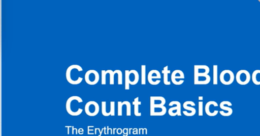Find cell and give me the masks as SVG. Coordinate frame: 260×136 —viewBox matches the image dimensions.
Here are the masks:
<instances>
[{
    "instance_id": "obj_1",
    "label": "cell",
    "mask_w": 260,
    "mask_h": 136,
    "mask_svg": "<svg viewBox=\"0 0 260 136\" xmlns=\"http://www.w3.org/2000/svg\"><path fill=\"white\" fill-rule=\"evenodd\" d=\"M82 98L79 96H73L69 97L65 103V109L69 115L72 117L79 116L83 112L80 105L82 104Z\"/></svg>"
},
{
    "instance_id": "obj_2",
    "label": "cell",
    "mask_w": 260,
    "mask_h": 136,
    "mask_svg": "<svg viewBox=\"0 0 260 136\" xmlns=\"http://www.w3.org/2000/svg\"><path fill=\"white\" fill-rule=\"evenodd\" d=\"M83 71L79 65L74 64L69 66L65 72V78L68 83L72 85H78L83 80L82 77L79 76L78 73Z\"/></svg>"
},
{
    "instance_id": "obj_3",
    "label": "cell",
    "mask_w": 260,
    "mask_h": 136,
    "mask_svg": "<svg viewBox=\"0 0 260 136\" xmlns=\"http://www.w3.org/2000/svg\"><path fill=\"white\" fill-rule=\"evenodd\" d=\"M109 74V84L111 85H115V76L116 75L119 76V79L117 80V84L119 85H123V73L120 70L116 69L115 71L112 70H102L101 71V85H106L107 84V77L106 75Z\"/></svg>"
},
{
    "instance_id": "obj_4",
    "label": "cell",
    "mask_w": 260,
    "mask_h": 136,
    "mask_svg": "<svg viewBox=\"0 0 260 136\" xmlns=\"http://www.w3.org/2000/svg\"><path fill=\"white\" fill-rule=\"evenodd\" d=\"M140 80L139 73L136 70H125V90H128L130 85L135 86Z\"/></svg>"
},
{
    "instance_id": "obj_5",
    "label": "cell",
    "mask_w": 260,
    "mask_h": 136,
    "mask_svg": "<svg viewBox=\"0 0 260 136\" xmlns=\"http://www.w3.org/2000/svg\"><path fill=\"white\" fill-rule=\"evenodd\" d=\"M100 79V76L96 70H88L85 73L84 80L85 83L89 86H94L99 83Z\"/></svg>"
},
{
    "instance_id": "obj_6",
    "label": "cell",
    "mask_w": 260,
    "mask_h": 136,
    "mask_svg": "<svg viewBox=\"0 0 260 136\" xmlns=\"http://www.w3.org/2000/svg\"><path fill=\"white\" fill-rule=\"evenodd\" d=\"M100 111V107L99 104L94 101H88L84 106L85 113L90 117L96 116L99 114Z\"/></svg>"
},
{
    "instance_id": "obj_7",
    "label": "cell",
    "mask_w": 260,
    "mask_h": 136,
    "mask_svg": "<svg viewBox=\"0 0 260 136\" xmlns=\"http://www.w3.org/2000/svg\"><path fill=\"white\" fill-rule=\"evenodd\" d=\"M235 79V76L233 72L230 70H224L220 73L219 75V80L223 85L229 86L233 83Z\"/></svg>"
},
{
    "instance_id": "obj_8",
    "label": "cell",
    "mask_w": 260,
    "mask_h": 136,
    "mask_svg": "<svg viewBox=\"0 0 260 136\" xmlns=\"http://www.w3.org/2000/svg\"><path fill=\"white\" fill-rule=\"evenodd\" d=\"M101 113L105 117L109 116H115V102H110V109L107 110V102L106 101L101 102Z\"/></svg>"
},
{
    "instance_id": "obj_9",
    "label": "cell",
    "mask_w": 260,
    "mask_h": 136,
    "mask_svg": "<svg viewBox=\"0 0 260 136\" xmlns=\"http://www.w3.org/2000/svg\"><path fill=\"white\" fill-rule=\"evenodd\" d=\"M251 79L250 74L246 70H241L236 75V80L240 85H246L249 83Z\"/></svg>"
},
{
    "instance_id": "obj_10",
    "label": "cell",
    "mask_w": 260,
    "mask_h": 136,
    "mask_svg": "<svg viewBox=\"0 0 260 136\" xmlns=\"http://www.w3.org/2000/svg\"><path fill=\"white\" fill-rule=\"evenodd\" d=\"M161 79V73L156 69L151 70L147 75V80L149 84L152 86H156L160 84Z\"/></svg>"
},
{
    "instance_id": "obj_11",
    "label": "cell",
    "mask_w": 260,
    "mask_h": 136,
    "mask_svg": "<svg viewBox=\"0 0 260 136\" xmlns=\"http://www.w3.org/2000/svg\"><path fill=\"white\" fill-rule=\"evenodd\" d=\"M169 106H172L168 110V114L170 116L172 117H176L177 115L178 117L181 116V104L180 102L177 101L170 102Z\"/></svg>"
},
{
    "instance_id": "obj_12",
    "label": "cell",
    "mask_w": 260,
    "mask_h": 136,
    "mask_svg": "<svg viewBox=\"0 0 260 136\" xmlns=\"http://www.w3.org/2000/svg\"><path fill=\"white\" fill-rule=\"evenodd\" d=\"M185 75L181 70H175L171 76V80L174 85L180 86L184 84Z\"/></svg>"
},
{
    "instance_id": "obj_13",
    "label": "cell",
    "mask_w": 260,
    "mask_h": 136,
    "mask_svg": "<svg viewBox=\"0 0 260 136\" xmlns=\"http://www.w3.org/2000/svg\"><path fill=\"white\" fill-rule=\"evenodd\" d=\"M123 107H125L126 115L130 117L132 115V105L128 101L123 102L119 101L117 102V115L119 117L123 116Z\"/></svg>"
},
{
    "instance_id": "obj_14",
    "label": "cell",
    "mask_w": 260,
    "mask_h": 136,
    "mask_svg": "<svg viewBox=\"0 0 260 136\" xmlns=\"http://www.w3.org/2000/svg\"><path fill=\"white\" fill-rule=\"evenodd\" d=\"M195 105H196V104H195L194 102L192 101H185L184 104H183L182 106L183 108H184L186 111H183V114L188 117L194 116L197 113L196 109L193 107Z\"/></svg>"
},
{
    "instance_id": "obj_15",
    "label": "cell",
    "mask_w": 260,
    "mask_h": 136,
    "mask_svg": "<svg viewBox=\"0 0 260 136\" xmlns=\"http://www.w3.org/2000/svg\"><path fill=\"white\" fill-rule=\"evenodd\" d=\"M233 105L231 102L228 101H222L219 104V108L222 111H219V113L223 117H230L233 113V110L231 108L230 106Z\"/></svg>"
},
{
    "instance_id": "obj_16",
    "label": "cell",
    "mask_w": 260,
    "mask_h": 136,
    "mask_svg": "<svg viewBox=\"0 0 260 136\" xmlns=\"http://www.w3.org/2000/svg\"><path fill=\"white\" fill-rule=\"evenodd\" d=\"M167 112H168V110L165 105L150 106V116L161 117L164 116Z\"/></svg>"
},
{
    "instance_id": "obj_17",
    "label": "cell",
    "mask_w": 260,
    "mask_h": 136,
    "mask_svg": "<svg viewBox=\"0 0 260 136\" xmlns=\"http://www.w3.org/2000/svg\"><path fill=\"white\" fill-rule=\"evenodd\" d=\"M217 102L211 101L207 102L205 105V113L209 117H215L218 114V111L215 109V107H218Z\"/></svg>"
},
{
    "instance_id": "obj_18",
    "label": "cell",
    "mask_w": 260,
    "mask_h": 136,
    "mask_svg": "<svg viewBox=\"0 0 260 136\" xmlns=\"http://www.w3.org/2000/svg\"><path fill=\"white\" fill-rule=\"evenodd\" d=\"M211 77L209 75H194V85H206L209 84Z\"/></svg>"
},
{
    "instance_id": "obj_19",
    "label": "cell",
    "mask_w": 260,
    "mask_h": 136,
    "mask_svg": "<svg viewBox=\"0 0 260 136\" xmlns=\"http://www.w3.org/2000/svg\"><path fill=\"white\" fill-rule=\"evenodd\" d=\"M210 68L207 65H194V75H209Z\"/></svg>"
},
{
    "instance_id": "obj_20",
    "label": "cell",
    "mask_w": 260,
    "mask_h": 136,
    "mask_svg": "<svg viewBox=\"0 0 260 136\" xmlns=\"http://www.w3.org/2000/svg\"><path fill=\"white\" fill-rule=\"evenodd\" d=\"M166 99L161 96H152L150 97V106L165 105Z\"/></svg>"
},
{
    "instance_id": "obj_21",
    "label": "cell",
    "mask_w": 260,
    "mask_h": 136,
    "mask_svg": "<svg viewBox=\"0 0 260 136\" xmlns=\"http://www.w3.org/2000/svg\"><path fill=\"white\" fill-rule=\"evenodd\" d=\"M134 105V113L137 117H141V113L140 112L139 106L141 105V102L139 101V97L134 99L133 102Z\"/></svg>"
},
{
    "instance_id": "obj_22",
    "label": "cell",
    "mask_w": 260,
    "mask_h": 136,
    "mask_svg": "<svg viewBox=\"0 0 260 136\" xmlns=\"http://www.w3.org/2000/svg\"><path fill=\"white\" fill-rule=\"evenodd\" d=\"M171 73L169 70L168 66H166L164 69H162V73L164 75V84L166 86L171 85V81L169 80V74Z\"/></svg>"
},
{
    "instance_id": "obj_23",
    "label": "cell",
    "mask_w": 260,
    "mask_h": 136,
    "mask_svg": "<svg viewBox=\"0 0 260 136\" xmlns=\"http://www.w3.org/2000/svg\"><path fill=\"white\" fill-rule=\"evenodd\" d=\"M252 81L255 85H260V70H255L252 74Z\"/></svg>"
},
{
    "instance_id": "obj_24",
    "label": "cell",
    "mask_w": 260,
    "mask_h": 136,
    "mask_svg": "<svg viewBox=\"0 0 260 136\" xmlns=\"http://www.w3.org/2000/svg\"><path fill=\"white\" fill-rule=\"evenodd\" d=\"M146 67L145 65L141 66V85H146Z\"/></svg>"
},
{
    "instance_id": "obj_25",
    "label": "cell",
    "mask_w": 260,
    "mask_h": 136,
    "mask_svg": "<svg viewBox=\"0 0 260 136\" xmlns=\"http://www.w3.org/2000/svg\"><path fill=\"white\" fill-rule=\"evenodd\" d=\"M218 66L213 65V85H218Z\"/></svg>"
},
{
    "instance_id": "obj_26",
    "label": "cell",
    "mask_w": 260,
    "mask_h": 136,
    "mask_svg": "<svg viewBox=\"0 0 260 136\" xmlns=\"http://www.w3.org/2000/svg\"><path fill=\"white\" fill-rule=\"evenodd\" d=\"M199 116H203V102H199Z\"/></svg>"
}]
</instances>
